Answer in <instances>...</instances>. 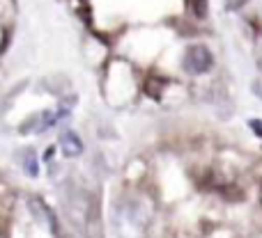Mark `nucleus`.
I'll use <instances>...</instances> for the list:
<instances>
[{
	"label": "nucleus",
	"mask_w": 262,
	"mask_h": 238,
	"mask_svg": "<svg viewBox=\"0 0 262 238\" xmlns=\"http://www.w3.org/2000/svg\"><path fill=\"white\" fill-rule=\"evenodd\" d=\"M193 7H195V14H198V16H205L207 3H205V0H193Z\"/></svg>",
	"instance_id": "nucleus-2"
},
{
	"label": "nucleus",
	"mask_w": 262,
	"mask_h": 238,
	"mask_svg": "<svg viewBox=\"0 0 262 238\" xmlns=\"http://www.w3.org/2000/svg\"><path fill=\"white\" fill-rule=\"evenodd\" d=\"M186 69L193 73H203L212 67V53H209L205 46H193V48L186 53Z\"/></svg>",
	"instance_id": "nucleus-1"
}]
</instances>
